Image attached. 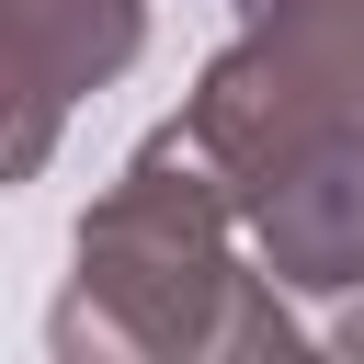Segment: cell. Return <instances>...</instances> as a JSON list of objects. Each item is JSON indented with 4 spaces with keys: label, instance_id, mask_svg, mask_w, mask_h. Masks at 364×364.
I'll list each match as a JSON object with an SVG mask.
<instances>
[{
    "label": "cell",
    "instance_id": "5b68a950",
    "mask_svg": "<svg viewBox=\"0 0 364 364\" xmlns=\"http://www.w3.org/2000/svg\"><path fill=\"white\" fill-rule=\"evenodd\" d=\"M341 353H364V307H353V318H341Z\"/></svg>",
    "mask_w": 364,
    "mask_h": 364
},
{
    "label": "cell",
    "instance_id": "277c9868",
    "mask_svg": "<svg viewBox=\"0 0 364 364\" xmlns=\"http://www.w3.org/2000/svg\"><path fill=\"white\" fill-rule=\"evenodd\" d=\"M250 250L273 262V284H307V296L364 284V125L250 193Z\"/></svg>",
    "mask_w": 364,
    "mask_h": 364
},
{
    "label": "cell",
    "instance_id": "3957f363",
    "mask_svg": "<svg viewBox=\"0 0 364 364\" xmlns=\"http://www.w3.org/2000/svg\"><path fill=\"white\" fill-rule=\"evenodd\" d=\"M148 46V0H0V102H11V136H0V182H34L57 125L125 80Z\"/></svg>",
    "mask_w": 364,
    "mask_h": 364
},
{
    "label": "cell",
    "instance_id": "6da1fadb",
    "mask_svg": "<svg viewBox=\"0 0 364 364\" xmlns=\"http://www.w3.org/2000/svg\"><path fill=\"white\" fill-rule=\"evenodd\" d=\"M250 205L228 193V171L205 159V136L171 114L114 193L80 216V273L46 318L57 364L80 353H136V364H228V353H284V284L273 262L239 250Z\"/></svg>",
    "mask_w": 364,
    "mask_h": 364
},
{
    "label": "cell",
    "instance_id": "7a4b0ae2",
    "mask_svg": "<svg viewBox=\"0 0 364 364\" xmlns=\"http://www.w3.org/2000/svg\"><path fill=\"white\" fill-rule=\"evenodd\" d=\"M182 125L250 205L273 171L364 125V0H239V34L205 57Z\"/></svg>",
    "mask_w": 364,
    "mask_h": 364
}]
</instances>
